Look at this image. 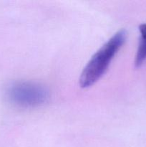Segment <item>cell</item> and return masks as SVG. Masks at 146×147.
Wrapping results in <instances>:
<instances>
[{
    "mask_svg": "<svg viewBox=\"0 0 146 147\" xmlns=\"http://www.w3.org/2000/svg\"><path fill=\"white\" fill-rule=\"evenodd\" d=\"M126 38L125 30L118 31L94 53L82 72L79 80L80 87L82 88L90 87L104 74Z\"/></svg>",
    "mask_w": 146,
    "mask_h": 147,
    "instance_id": "1",
    "label": "cell"
},
{
    "mask_svg": "<svg viewBox=\"0 0 146 147\" xmlns=\"http://www.w3.org/2000/svg\"><path fill=\"white\" fill-rule=\"evenodd\" d=\"M8 97L12 103L24 108L44 104L49 99V91L44 86L31 82H19L9 88Z\"/></svg>",
    "mask_w": 146,
    "mask_h": 147,
    "instance_id": "2",
    "label": "cell"
},
{
    "mask_svg": "<svg viewBox=\"0 0 146 147\" xmlns=\"http://www.w3.org/2000/svg\"><path fill=\"white\" fill-rule=\"evenodd\" d=\"M140 32L138 49L135 60L136 67H140L146 60V24H141L139 27Z\"/></svg>",
    "mask_w": 146,
    "mask_h": 147,
    "instance_id": "3",
    "label": "cell"
}]
</instances>
